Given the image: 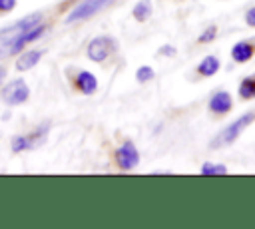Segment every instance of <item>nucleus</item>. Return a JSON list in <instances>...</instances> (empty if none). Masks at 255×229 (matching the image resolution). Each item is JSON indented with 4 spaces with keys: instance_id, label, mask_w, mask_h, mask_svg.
Segmentation results:
<instances>
[{
    "instance_id": "nucleus-23",
    "label": "nucleus",
    "mask_w": 255,
    "mask_h": 229,
    "mask_svg": "<svg viewBox=\"0 0 255 229\" xmlns=\"http://www.w3.org/2000/svg\"><path fill=\"white\" fill-rule=\"evenodd\" d=\"M4 56H8V54H6V48H4V44L0 42V60H2Z\"/></svg>"
},
{
    "instance_id": "nucleus-22",
    "label": "nucleus",
    "mask_w": 255,
    "mask_h": 229,
    "mask_svg": "<svg viewBox=\"0 0 255 229\" xmlns=\"http://www.w3.org/2000/svg\"><path fill=\"white\" fill-rule=\"evenodd\" d=\"M6 74H8V72H6V68H4V66H0V86H4V80H6Z\"/></svg>"
},
{
    "instance_id": "nucleus-11",
    "label": "nucleus",
    "mask_w": 255,
    "mask_h": 229,
    "mask_svg": "<svg viewBox=\"0 0 255 229\" xmlns=\"http://www.w3.org/2000/svg\"><path fill=\"white\" fill-rule=\"evenodd\" d=\"M255 56V40H239L231 48V60L235 64H247Z\"/></svg>"
},
{
    "instance_id": "nucleus-12",
    "label": "nucleus",
    "mask_w": 255,
    "mask_h": 229,
    "mask_svg": "<svg viewBox=\"0 0 255 229\" xmlns=\"http://www.w3.org/2000/svg\"><path fill=\"white\" fill-rule=\"evenodd\" d=\"M42 56H44V50H22L20 56L16 58L14 66L18 72H28L42 60Z\"/></svg>"
},
{
    "instance_id": "nucleus-9",
    "label": "nucleus",
    "mask_w": 255,
    "mask_h": 229,
    "mask_svg": "<svg viewBox=\"0 0 255 229\" xmlns=\"http://www.w3.org/2000/svg\"><path fill=\"white\" fill-rule=\"evenodd\" d=\"M207 108H209V112L215 114V115H227V114L233 110V98H231L229 92L219 90V92H215V94L209 98Z\"/></svg>"
},
{
    "instance_id": "nucleus-16",
    "label": "nucleus",
    "mask_w": 255,
    "mask_h": 229,
    "mask_svg": "<svg viewBox=\"0 0 255 229\" xmlns=\"http://www.w3.org/2000/svg\"><path fill=\"white\" fill-rule=\"evenodd\" d=\"M199 173L201 175H227L229 171H227V167L223 165V163H203L201 165V169H199Z\"/></svg>"
},
{
    "instance_id": "nucleus-15",
    "label": "nucleus",
    "mask_w": 255,
    "mask_h": 229,
    "mask_svg": "<svg viewBox=\"0 0 255 229\" xmlns=\"http://www.w3.org/2000/svg\"><path fill=\"white\" fill-rule=\"evenodd\" d=\"M241 100H253L255 98V74L247 76L239 82V90H237Z\"/></svg>"
},
{
    "instance_id": "nucleus-8",
    "label": "nucleus",
    "mask_w": 255,
    "mask_h": 229,
    "mask_svg": "<svg viewBox=\"0 0 255 229\" xmlns=\"http://www.w3.org/2000/svg\"><path fill=\"white\" fill-rule=\"evenodd\" d=\"M42 20H44V14H42V12H36V14H28L26 18H22V20H18V22L10 24V26H4V28H0V40H8V38H14V36H18V34H22V32H26V30H30V28L38 26Z\"/></svg>"
},
{
    "instance_id": "nucleus-20",
    "label": "nucleus",
    "mask_w": 255,
    "mask_h": 229,
    "mask_svg": "<svg viewBox=\"0 0 255 229\" xmlns=\"http://www.w3.org/2000/svg\"><path fill=\"white\" fill-rule=\"evenodd\" d=\"M175 46H171V44H165V46H161L159 50H157V54L159 56H175Z\"/></svg>"
},
{
    "instance_id": "nucleus-6",
    "label": "nucleus",
    "mask_w": 255,
    "mask_h": 229,
    "mask_svg": "<svg viewBox=\"0 0 255 229\" xmlns=\"http://www.w3.org/2000/svg\"><path fill=\"white\" fill-rule=\"evenodd\" d=\"M0 98H2V102H4L6 106H20V104L28 102V98H30V88H28V84H26L24 80L18 78V80H12L8 86L2 88Z\"/></svg>"
},
{
    "instance_id": "nucleus-13",
    "label": "nucleus",
    "mask_w": 255,
    "mask_h": 229,
    "mask_svg": "<svg viewBox=\"0 0 255 229\" xmlns=\"http://www.w3.org/2000/svg\"><path fill=\"white\" fill-rule=\"evenodd\" d=\"M219 68H221L219 58L209 54V56H205V58L197 64V74L203 76V78H211V76H215V74L219 72Z\"/></svg>"
},
{
    "instance_id": "nucleus-17",
    "label": "nucleus",
    "mask_w": 255,
    "mask_h": 229,
    "mask_svg": "<svg viewBox=\"0 0 255 229\" xmlns=\"http://www.w3.org/2000/svg\"><path fill=\"white\" fill-rule=\"evenodd\" d=\"M153 78H155V72H153L151 66H139V68L135 70V80H137L139 84H147V82H151Z\"/></svg>"
},
{
    "instance_id": "nucleus-14",
    "label": "nucleus",
    "mask_w": 255,
    "mask_h": 229,
    "mask_svg": "<svg viewBox=\"0 0 255 229\" xmlns=\"http://www.w3.org/2000/svg\"><path fill=\"white\" fill-rule=\"evenodd\" d=\"M151 12H153L151 0H139V2H135L133 10H131V14H133V18L137 22H147L149 16H151Z\"/></svg>"
},
{
    "instance_id": "nucleus-7",
    "label": "nucleus",
    "mask_w": 255,
    "mask_h": 229,
    "mask_svg": "<svg viewBox=\"0 0 255 229\" xmlns=\"http://www.w3.org/2000/svg\"><path fill=\"white\" fill-rule=\"evenodd\" d=\"M114 159H116L118 169H122V171H131V169H135L137 163H139V151H137V147H135L131 141H124V143L116 149Z\"/></svg>"
},
{
    "instance_id": "nucleus-2",
    "label": "nucleus",
    "mask_w": 255,
    "mask_h": 229,
    "mask_svg": "<svg viewBox=\"0 0 255 229\" xmlns=\"http://www.w3.org/2000/svg\"><path fill=\"white\" fill-rule=\"evenodd\" d=\"M114 2L118 0H80L64 18L66 24H76V22H82V20H88L92 16H96L98 12L106 10L108 6H112Z\"/></svg>"
},
{
    "instance_id": "nucleus-10",
    "label": "nucleus",
    "mask_w": 255,
    "mask_h": 229,
    "mask_svg": "<svg viewBox=\"0 0 255 229\" xmlns=\"http://www.w3.org/2000/svg\"><path fill=\"white\" fill-rule=\"evenodd\" d=\"M74 86H76V90L82 92L84 96H92V94H96V90H98V78H96L92 72H88V70H80V72L74 76Z\"/></svg>"
},
{
    "instance_id": "nucleus-1",
    "label": "nucleus",
    "mask_w": 255,
    "mask_h": 229,
    "mask_svg": "<svg viewBox=\"0 0 255 229\" xmlns=\"http://www.w3.org/2000/svg\"><path fill=\"white\" fill-rule=\"evenodd\" d=\"M255 121V114L247 112L243 115H239L237 119H233L225 129H221V133L211 141V147H223V145H231L233 141H237V137L243 133L245 127H249Z\"/></svg>"
},
{
    "instance_id": "nucleus-3",
    "label": "nucleus",
    "mask_w": 255,
    "mask_h": 229,
    "mask_svg": "<svg viewBox=\"0 0 255 229\" xmlns=\"http://www.w3.org/2000/svg\"><path fill=\"white\" fill-rule=\"evenodd\" d=\"M48 131H50V123H42L38 125L34 131L30 133H24V135H14L10 145H12V151L14 153H20V151H30V149H36L40 143L46 141L48 137Z\"/></svg>"
},
{
    "instance_id": "nucleus-5",
    "label": "nucleus",
    "mask_w": 255,
    "mask_h": 229,
    "mask_svg": "<svg viewBox=\"0 0 255 229\" xmlns=\"http://www.w3.org/2000/svg\"><path fill=\"white\" fill-rule=\"evenodd\" d=\"M116 48H118V44H116V40H114L112 36H98V38H94V40L88 44L86 54H88V58H90L92 62L102 64V62H106V60L116 52Z\"/></svg>"
},
{
    "instance_id": "nucleus-19",
    "label": "nucleus",
    "mask_w": 255,
    "mask_h": 229,
    "mask_svg": "<svg viewBox=\"0 0 255 229\" xmlns=\"http://www.w3.org/2000/svg\"><path fill=\"white\" fill-rule=\"evenodd\" d=\"M16 8V0H0V14L12 12Z\"/></svg>"
},
{
    "instance_id": "nucleus-18",
    "label": "nucleus",
    "mask_w": 255,
    "mask_h": 229,
    "mask_svg": "<svg viewBox=\"0 0 255 229\" xmlns=\"http://www.w3.org/2000/svg\"><path fill=\"white\" fill-rule=\"evenodd\" d=\"M215 36H217V26H215V24H211V26H207V28L199 34L197 42H199V44H209V42H213V40H215Z\"/></svg>"
},
{
    "instance_id": "nucleus-21",
    "label": "nucleus",
    "mask_w": 255,
    "mask_h": 229,
    "mask_svg": "<svg viewBox=\"0 0 255 229\" xmlns=\"http://www.w3.org/2000/svg\"><path fill=\"white\" fill-rule=\"evenodd\" d=\"M245 22H247V26L255 28V6H251V8L245 12Z\"/></svg>"
},
{
    "instance_id": "nucleus-4",
    "label": "nucleus",
    "mask_w": 255,
    "mask_h": 229,
    "mask_svg": "<svg viewBox=\"0 0 255 229\" xmlns=\"http://www.w3.org/2000/svg\"><path fill=\"white\" fill-rule=\"evenodd\" d=\"M46 28H48V24H46V22H40L38 26L30 28V30H26V32H22V34L14 36V38L0 40V42L4 44V48H6V54H8V56H10V54H20L28 44L36 42V40L46 32Z\"/></svg>"
}]
</instances>
